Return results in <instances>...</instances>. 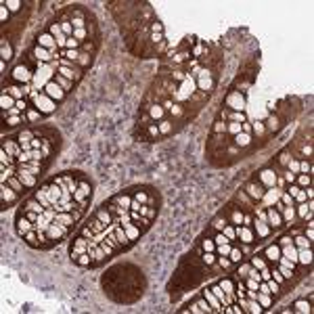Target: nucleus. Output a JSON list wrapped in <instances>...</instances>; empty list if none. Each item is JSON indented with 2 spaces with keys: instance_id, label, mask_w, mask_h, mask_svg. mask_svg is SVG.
Instances as JSON below:
<instances>
[{
  "instance_id": "f257e3e1",
  "label": "nucleus",
  "mask_w": 314,
  "mask_h": 314,
  "mask_svg": "<svg viewBox=\"0 0 314 314\" xmlns=\"http://www.w3.org/2000/svg\"><path fill=\"white\" fill-rule=\"evenodd\" d=\"M103 293L116 304H134L147 291V279L142 270L130 262H120L107 268L101 277Z\"/></svg>"
},
{
  "instance_id": "f03ea898",
  "label": "nucleus",
  "mask_w": 314,
  "mask_h": 314,
  "mask_svg": "<svg viewBox=\"0 0 314 314\" xmlns=\"http://www.w3.org/2000/svg\"><path fill=\"white\" fill-rule=\"evenodd\" d=\"M201 253H203V249L199 247V243H195V247L180 258L172 279H170V283H168V293H170L172 299L178 297L184 291H191V289L199 287L203 281L214 277L212 268L207 264H203Z\"/></svg>"
},
{
  "instance_id": "7ed1b4c3",
  "label": "nucleus",
  "mask_w": 314,
  "mask_h": 314,
  "mask_svg": "<svg viewBox=\"0 0 314 314\" xmlns=\"http://www.w3.org/2000/svg\"><path fill=\"white\" fill-rule=\"evenodd\" d=\"M136 138L142 142H160L162 134L157 124L149 118V113L145 109H138V120H136V130H134Z\"/></svg>"
},
{
  "instance_id": "20e7f679",
  "label": "nucleus",
  "mask_w": 314,
  "mask_h": 314,
  "mask_svg": "<svg viewBox=\"0 0 314 314\" xmlns=\"http://www.w3.org/2000/svg\"><path fill=\"white\" fill-rule=\"evenodd\" d=\"M36 74L38 71L36 69H32L27 63H17L15 67H13V71L9 76H5V80L3 82H13V84H21V86H32L34 84V80H36Z\"/></svg>"
},
{
  "instance_id": "39448f33",
  "label": "nucleus",
  "mask_w": 314,
  "mask_h": 314,
  "mask_svg": "<svg viewBox=\"0 0 314 314\" xmlns=\"http://www.w3.org/2000/svg\"><path fill=\"white\" fill-rule=\"evenodd\" d=\"M275 113L277 116L287 124L289 120H293L297 113H299V101L295 96H285V98H281V101L277 103V107H275Z\"/></svg>"
},
{
  "instance_id": "423d86ee",
  "label": "nucleus",
  "mask_w": 314,
  "mask_h": 314,
  "mask_svg": "<svg viewBox=\"0 0 314 314\" xmlns=\"http://www.w3.org/2000/svg\"><path fill=\"white\" fill-rule=\"evenodd\" d=\"M55 71H57V74H61L63 78L71 80L74 84H78L82 80V76H84V69L78 67L74 61H69V59H59V61H57L55 63Z\"/></svg>"
},
{
  "instance_id": "0eeeda50",
  "label": "nucleus",
  "mask_w": 314,
  "mask_h": 314,
  "mask_svg": "<svg viewBox=\"0 0 314 314\" xmlns=\"http://www.w3.org/2000/svg\"><path fill=\"white\" fill-rule=\"evenodd\" d=\"M180 314H214L212 306L207 304V299L199 293L197 297H193L189 304H184V308H178Z\"/></svg>"
},
{
  "instance_id": "6e6552de",
  "label": "nucleus",
  "mask_w": 314,
  "mask_h": 314,
  "mask_svg": "<svg viewBox=\"0 0 314 314\" xmlns=\"http://www.w3.org/2000/svg\"><path fill=\"white\" fill-rule=\"evenodd\" d=\"M253 178L258 180L260 184H264L266 189H273V187H277V182H279V172H277V168L275 166H266V168H262V170H258V172L253 174Z\"/></svg>"
},
{
  "instance_id": "1a4fd4ad",
  "label": "nucleus",
  "mask_w": 314,
  "mask_h": 314,
  "mask_svg": "<svg viewBox=\"0 0 314 314\" xmlns=\"http://www.w3.org/2000/svg\"><path fill=\"white\" fill-rule=\"evenodd\" d=\"M21 195L17 191H13L7 182H0V210H9L13 205L19 203Z\"/></svg>"
},
{
  "instance_id": "9d476101",
  "label": "nucleus",
  "mask_w": 314,
  "mask_h": 314,
  "mask_svg": "<svg viewBox=\"0 0 314 314\" xmlns=\"http://www.w3.org/2000/svg\"><path fill=\"white\" fill-rule=\"evenodd\" d=\"M90 199H92V182L90 178L84 174L80 178V184H78V189L74 193V201L76 203H90Z\"/></svg>"
},
{
  "instance_id": "9b49d317",
  "label": "nucleus",
  "mask_w": 314,
  "mask_h": 314,
  "mask_svg": "<svg viewBox=\"0 0 314 314\" xmlns=\"http://www.w3.org/2000/svg\"><path fill=\"white\" fill-rule=\"evenodd\" d=\"M241 189H243V191L247 193V197H251L255 203H262V199H264V195H266V187H264V184H260L253 176H251Z\"/></svg>"
},
{
  "instance_id": "f8f14e48",
  "label": "nucleus",
  "mask_w": 314,
  "mask_h": 314,
  "mask_svg": "<svg viewBox=\"0 0 314 314\" xmlns=\"http://www.w3.org/2000/svg\"><path fill=\"white\" fill-rule=\"evenodd\" d=\"M224 214H226V218H228V224H233V226H239V224H243V220H245V212L241 210L233 199L228 201L226 205H224V210H222Z\"/></svg>"
},
{
  "instance_id": "ddd939ff",
  "label": "nucleus",
  "mask_w": 314,
  "mask_h": 314,
  "mask_svg": "<svg viewBox=\"0 0 314 314\" xmlns=\"http://www.w3.org/2000/svg\"><path fill=\"white\" fill-rule=\"evenodd\" d=\"M235 233H237L239 243H243V245H260L258 237H255V233H253V226L239 224V226H235Z\"/></svg>"
},
{
  "instance_id": "4468645a",
  "label": "nucleus",
  "mask_w": 314,
  "mask_h": 314,
  "mask_svg": "<svg viewBox=\"0 0 314 314\" xmlns=\"http://www.w3.org/2000/svg\"><path fill=\"white\" fill-rule=\"evenodd\" d=\"M251 226H253V233H255V237H258V243H262V241L270 239V237H273V233H275L273 228H270V224H268V220H266V218H258V216H253Z\"/></svg>"
},
{
  "instance_id": "2eb2a0df",
  "label": "nucleus",
  "mask_w": 314,
  "mask_h": 314,
  "mask_svg": "<svg viewBox=\"0 0 314 314\" xmlns=\"http://www.w3.org/2000/svg\"><path fill=\"white\" fill-rule=\"evenodd\" d=\"M222 107L233 109V111H243L245 109V94L239 90H228V96L224 98Z\"/></svg>"
},
{
  "instance_id": "dca6fc26",
  "label": "nucleus",
  "mask_w": 314,
  "mask_h": 314,
  "mask_svg": "<svg viewBox=\"0 0 314 314\" xmlns=\"http://www.w3.org/2000/svg\"><path fill=\"white\" fill-rule=\"evenodd\" d=\"M36 44L38 46H42V48H46V50H50L55 57H59V46H57V40H55V36L48 32V30H44V32H40L38 36H36ZM61 59V57H59Z\"/></svg>"
},
{
  "instance_id": "f3484780",
  "label": "nucleus",
  "mask_w": 314,
  "mask_h": 314,
  "mask_svg": "<svg viewBox=\"0 0 314 314\" xmlns=\"http://www.w3.org/2000/svg\"><path fill=\"white\" fill-rule=\"evenodd\" d=\"M266 220H268L270 228H273L275 233H281V231H285V228H287V224H285V220H283V216H281V212H279L275 205H268V207H266Z\"/></svg>"
},
{
  "instance_id": "a211bd4d",
  "label": "nucleus",
  "mask_w": 314,
  "mask_h": 314,
  "mask_svg": "<svg viewBox=\"0 0 314 314\" xmlns=\"http://www.w3.org/2000/svg\"><path fill=\"white\" fill-rule=\"evenodd\" d=\"M312 214H314V201H304V203H297V205H295L297 222L306 224L308 220H312Z\"/></svg>"
},
{
  "instance_id": "6ab92c4d",
  "label": "nucleus",
  "mask_w": 314,
  "mask_h": 314,
  "mask_svg": "<svg viewBox=\"0 0 314 314\" xmlns=\"http://www.w3.org/2000/svg\"><path fill=\"white\" fill-rule=\"evenodd\" d=\"M3 124H5V130H17V128L27 124V118H25V113H17V116L3 113Z\"/></svg>"
},
{
  "instance_id": "aec40b11",
  "label": "nucleus",
  "mask_w": 314,
  "mask_h": 314,
  "mask_svg": "<svg viewBox=\"0 0 314 314\" xmlns=\"http://www.w3.org/2000/svg\"><path fill=\"white\" fill-rule=\"evenodd\" d=\"M218 285L222 287V291L228 295V299L235 304L237 302V293H235V285H237V277L235 275H228V277H224V279H220L218 281Z\"/></svg>"
},
{
  "instance_id": "412c9836",
  "label": "nucleus",
  "mask_w": 314,
  "mask_h": 314,
  "mask_svg": "<svg viewBox=\"0 0 314 314\" xmlns=\"http://www.w3.org/2000/svg\"><path fill=\"white\" fill-rule=\"evenodd\" d=\"M15 228H17V235L23 239L27 233H32L34 228H36V224L27 218V216H23V214H17L15 216Z\"/></svg>"
},
{
  "instance_id": "4be33fe9",
  "label": "nucleus",
  "mask_w": 314,
  "mask_h": 314,
  "mask_svg": "<svg viewBox=\"0 0 314 314\" xmlns=\"http://www.w3.org/2000/svg\"><path fill=\"white\" fill-rule=\"evenodd\" d=\"M264 128H266L268 136H270V134H277V132H281L283 128H285V122L277 116V113H270V116L266 118V122H264Z\"/></svg>"
},
{
  "instance_id": "5701e85b",
  "label": "nucleus",
  "mask_w": 314,
  "mask_h": 314,
  "mask_svg": "<svg viewBox=\"0 0 314 314\" xmlns=\"http://www.w3.org/2000/svg\"><path fill=\"white\" fill-rule=\"evenodd\" d=\"M237 304L241 306V310H243V314H260L264 312V308L255 302V299H249V297H241L237 299Z\"/></svg>"
},
{
  "instance_id": "b1692460",
  "label": "nucleus",
  "mask_w": 314,
  "mask_h": 314,
  "mask_svg": "<svg viewBox=\"0 0 314 314\" xmlns=\"http://www.w3.org/2000/svg\"><path fill=\"white\" fill-rule=\"evenodd\" d=\"M275 207L281 212V216H283V220H285V224H287V226H293V224L297 222L295 207H291V205H283L281 201H277V203H275Z\"/></svg>"
},
{
  "instance_id": "393cba45",
  "label": "nucleus",
  "mask_w": 314,
  "mask_h": 314,
  "mask_svg": "<svg viewBox=\"0 0 314 314\" xmlns=\"http://www.w3.org/2000/svg\"><path fill=\"white\" fill-rule=\"evenodd\" d=\"M3 149L11 155V157H15V160H17V157L23 153V149H21V145H19V140H17V136H11V138H5L3 140Z\"/></svg>"
},
{
  "instance_id": "a878e982",
  "label": "nucleus",
  "mask_w": 314,
  "mask_h": 314,
  "mask_svg": "<svg viewBox=\"0 0 314 314\" xmlns=\"http://www.w3.org/2000/svg\"><path fill=\"white\" fill-rule=\"evenodd\" d=\"M291 314L293 312H299V314H310L312 312V295H308V299H297L291 306Z\"/></svg>"
},
{
  "instance_id": "bb28decb",
  "label": "nucleus",
  "mask_w": 314,
  "mask_h": 314,
  "mask_svg": "<svg viewBox=\"0 0 314 314\" xmlns=\"http://www.w3.org/2000/svg\"><path fill=\"white\" fill-rule=\"evenodd\" d=\"M285 191H287V193L291 195V199L295 201V205H297V203H304V201H308L306 191H304V189H299L297 184H287V187H285Z\"/></svg>"
},
{
  "instance_id": "cd10ccee",
  "label": "nucleus",
  "mask_w": 314,
  "mask_h": 314,
  "mask_svg": "<svg viewBox=\"0 0 314 314\" xmlns=\"http://www.w3.org/2000/svg\"><path fill=\"white\" fill-rule=\"evenodd\" d=\"M157 128H160L162 140H164V138H170L172 134H176V132H178V130H176V126H174L172 122H170L168 118H166V120H162V122H157Z\"/></svg>"
},
{
  "instance_id": "c85d7f7f",
  "label": "nucleus",
  "mask_w": 314,
  "mask_h": 314,
  "mask_svg": "<svg viewBox=\"0 0 314 314\" xmlns=\"http://www.w3.org/2000/svg\"><path fill=\"white\" fill-rule=\"evenodd\" d=\"M262 253H264V258H266L270 264H275V262L281 258V247H279V243H270V245H266V247L262 249Z\"/></svg>"
},
{
  "instance_id": "c756f323",
  "label": "nucleus",
  "mask_w": 314,
  "mask_h": 314,
  "mask_svg": "<svg viewBox=\"0 0 314 314\" xmlns=\"http://www.w3.org/2000/svg\"><path fill=\"white\" fill-rule=\"evenodd\" d=\"M201 295L207 299V304L212 306V310H214V312H220V314H222V304H220V299H218L216 295H214V291H212L210 287H205V289L201 291Z\"/></svg>"
},
{
  "instance_id": "7c9ffc66",
  "label": "nucleus",
  "mask_w": 314,
  "mask_h": 314,
  "mask_svg": "<svg viewBox=\"0 0 314 314\" xmlns=\"http://www.w3.org/2000/svg\"><path fill=\"white\" fill-rule=\"evenodd\" d=\"M226 224H228V218H226V214L220 210V212L216 214V216L212 218V222H210L207 226L212 228V231H218V233H220V231H222V228H224Z\"/></svg>"
},
{
  "instance_id": "2f4dec72",
  "label": "nucleus",
  "mask_w": 314,
  "mask_h": 314,
  "mask_svg": "<svg viewBox=\"0 0 314 314\" xmlns=\"http://www.w3.org/2000/svg\"><path fill=\"white\" fill-rule=\"evenodd\" d=\"M15 107H17V98H13L9 92L0 94V109H3V111H11V109H15Z\"/></svg>"
},
{
  "instance_id": "473e14b6",
  "label": "nucleus",
  "mask_w": 314,
  "mask_h": 314,
  "mask_svg": "<svg viewBox=\"0 0 314 314\" xmlns=\"http://www.w3.org/2000/svg\"><path fill=\"white\" fill-rule=\"evenodd\" d=\"M255 299H258V304L264 308V312H266V310H273V304L277 302V299H275L273 295L262 293V291H258V297H255Z\"/></svg>"
},
{
  "instance_id": "72a5a7b5",
  "label": "nucleus",
  "mask_w": 314,
  "mask_h": 314,
  "mask_svg": "<svg viewBox=\"0 0 314 314\" xmlns=\"http://www.w3.org/2000/svg\"><path fill=\"white\" fill-rule=\"evenodd\" d=\"M53 80L57 82V84H59V86L65 90V92H71V90H74V86H76V84L74 82H71V80H67V78H63L61 74H57V71H55V74H53Z\"/></svg>"
},
{
  "instance_id": "f704fd0d",
  "label": "nucleus",
  "mask_w": 314,
  "mask_h": 314,
  "mask_svg": "<svg viewBox=\"0 0 314 314\" xmlns=\"http://www.w3.org/2000/svg\"><path fill=\"white\" fill-rule=\"evenodd\" d=\"M293 184H297L299 189H308V187H312V174H304V172L295 174V182H293Z\"/></svg>"
},
{
  "instance_id": "c9c22d12",
  "label": "nucleus",
  "mask_w": 314,
  "mask_h": 314,
  "mask_svg": "<svg viewBox=\"0 0 314 314\" xmlns=\"http://www.w3.org/2000/svg\"><path fill=\"white\" fill-rule=\"evenodd\" d=\"M212 134H228V122L216 120L214 126H212Z\"/></svg>"
},
{
  "instance_id": "e433bc0d",
  "label": "nucleus",
  "mask_w": 314,
  "mask_h": 314,
  "mask_svg": "<svg viewBox=\"0 0 314 314\" xmlns=\"http://www.w3.org/2000/svg\"><path fill=\"white\" fill-rule=\"evenodd\" d=\"M13 59V44L11 40H3V61H11Z\"/></svg>"
},
{
  "instance_id": "4c0bfd02",
  "label": "nucleus",
  "mask_w": 314,
  "mask_h": 314,
  "mask_svg": "<svg viewBox=\"0 0 314 314\" xmlns=\"http://www.w3.org/2000/svg\"><path fill=\"white\" fill-rule=\"evenodd\" d=\"M9 19H11V11H9L7 3H0V23H3V27L9 25Z\"/></svg>"
},
{
  "instance_id": "58836bf2",
  "label": "nucleus",
  "mask_w": 314,
  "mask_h": 314,
  "mask_svg": "<svg viewBox=\"0 0 314 314\" xmlns=\"http://www.w3.org/2000/svg\"><path fill=\"white\" fill-rule=\"evenodd\" d=\"M249 268H251V262H249V260H247V262H241L235 277H239V279H245V277H247V273H249Z\"/></svg>"
},
{
  "instance_id": "ea45409f",
  "label": "nucleus",
  "mask_w": 314,
  "mask_h": 314,
  "mask_svg": "<svg viewBox=\"0 0 314 314\" xmlns=\"http://www.w3.org/2000/svg\"><path fill=\"white\" fill-rule=\"evenodd\" d=\"M220 233H222L224 237H228L231 241H237V233H235V226H233V224H226Z\"/></svg>"
},
{
  "instance_id": "a19ab883",
  "label": "nucleus",
  "mask_w": 314,
  "mask_h": 314,
  "mask_svg": "<svg viewBox=\"0 0 314 314\" xmlns=\"http://www.w3.org/2000/svg\"><path fill=\"white\" fill-rule=\"evenodd\" d=\"M285 170H289L291 174H299V160H297V157H291V162L287 164V168H285Z\"/></svg>"
},
{
  "instance_id": "79ce46f5",
  "label": "nucleus",
  "mask_w": 314,
  "mask_h": 314,
  "mask_svg": "<svg viewBox=\"0 0 314 314\" xmlns=\"http://www.w3.org/2000/svg\"><path fill=\"white\" fill-rule=\"evenodd\" d=\"M241 132V124L239 122H228V136H237Z\"/></svg>"
},
{
  "instance_id": "37998d69",
  "label": "nucleus",
  "mask_w": 314,
  "mask_h": 314,
  "mask_svg": "<svg viewBox=\"0 0 314 314\" xmlns=\"http://www.w3.org/2000/svg\"><path fill=\"white\" fill-rule=\"evenodd\" d=\"M7 7H9V11H11V13H17V11H21L23 3H19V0H15V3H13V0H9Z\"/></svg>"
}]
</instances>
